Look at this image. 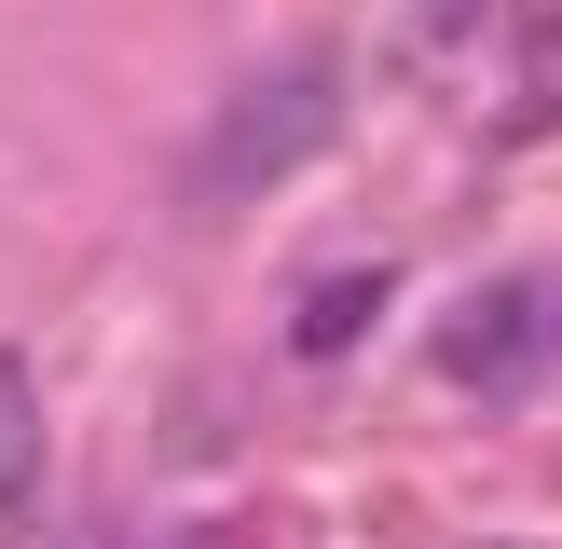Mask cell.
I'll return each mask as SVG.
<instances>
[{
  "label": "cell",
  "instance_id": "5",
  "mask_svg": "<svg viewBox=\"0 0 562 549\" xmlns=\"http://www.w3.org/2000/svg\"><path fill=\"white\" fill-rule=\"evenodd\" d=\"M371 316H384V274H329V289L302 302V329H289V344H302V357H344Z\"/></svg>",
  "mask_w": 562,
  "mask_h": 549
},
{
  "label": "cell",
  "instance_id": "2",
  "mask_svg": "<svg viewBox=\"0 0 562 549\" xmlns=\"http://www.w3.org/2000/svg\"><path fill=\"white\" fill-rule=\"evenodd\" d=\"M329 124H344V82H329L316 55H289V69L234 82V97L206 110V137H192V192H206V206H261L274 179H302V165L329 152Z\"/></svg>",
  "mask_w": 562,
  "mask_h": 549
},
{
  "label": "cell",
  "instance_id": "6",
  "mask_svg": "<svg viewBox=\"0 0 562 549\" xmlns=\"http://www.w3.org/2000/svg\"><path fill=\"white\" fill-rule=\"evenodd\" d=\"M82 549H124V536H82Z\"/></svg>",
  "mask_w": 562,
  "mask_h": 549
},
{
  "label": "cell",
  "instance_id": "4",
  "mask_svg": "<svg viewBox=\"0 0 562 549\" xmlns=\"http://www.w3.org/2000/svg\"><path fill=\"white\" fill-rule=\"evenodd\" d=\"M27 522H42V384L27 357H0V549H27Z\"/></svg>",
  "mask_w": 562,
  "mask_h": 549
},
{
  "label": "cell",
  "instance_id": "1",
  "mask_svg": "<svg viewBox=\"0 0 562 549\" xmlns=\"http://www.w3.org/2000/svg\"><path fill=\"white\" fill-rule=\"evenodd\" d=\"M384 69H398L412 110H439L453 137H494V152L562 124V14L549 0H412Z\"/></svg>",
  "mask_w": 562,
  "mask_h": 549
},
{
  "label": "cell",
  "instance_id": "3",
  "mask_svg": "<svg viewBox=\"0 0 562 549\" xmlns=\"http://www.w3.org/2000/svg\"><path fill=\"white\" fill-rule=\"evenodd\" d=\"M536 316H549V289H521V274H508V289H467L453 329H439V371H453V384H521L549 357Z\"/></svg>",
  "mask_w": 562,
  "mask_h": 549
}]
</instances>
